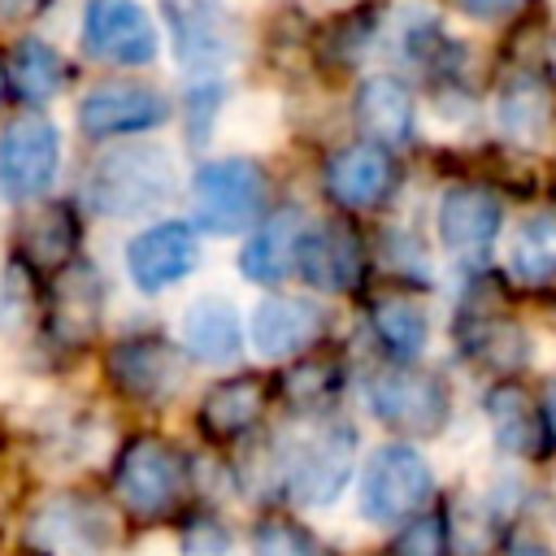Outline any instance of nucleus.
Returning a JSON list of instances; mask_svg holds the SVG:
<instances>
[{
	"label": "nucleus",
	"mask_w": 556,
	"mask_h": 556,
	"mask_svg": "<svg viewBox=\"0 0 556 556\" xmlns=\"http://www.w3.org/2000/svg\"><path fill=\"white\" fill-rule=\"evenodd\" d=\"M178 191V165L174 152L148 139L104 148L87 174V204L104 217H143L174 200Z\"/></svg>",
	"instance_id": "f257e3e1"
},
{
	"label": "nucleus",
	"mask_w": 556,
	"mask_h": 556,
	"mask_svg": "<svg viewBox=\"0 0 556 556\" xmlns=\"http://www.w3.org/2000/svg\"><path fill=\"white\" fill-rule=\"evenodd\" d=\"M195 222L213 235H243L269 208V178L252 156H217L204 161L191 178Z\"/></svg>",
	"instance_id": "f03ea898"
},
{
	"label": "nucleus",
	"mask_w": 556,
	"mask_h": 556,
	"mask_svg": "<svg viewBox=\"0 0 556 556\" xmlns=\"http://www.w3.org/2000/svg\"><path fill=\"white\" fill-rule=\"evenodd\" d=\"M434 495L430 460L408 443H382L361 478V517L374 526H391L417 517Z\"/></svg>",
	"instance_id": "7ed1b4c3"
},
{
	"label": "nucleus",
	"mask_w": 556,
	"mask_h": 556,
	"mask_svg": "<svg viewBox=\"0 0 556 556\" xmlns=\"http://www.w3.org/2000/svg\"><path fill=\"white\" fill-rule=\"evenodd\" d=\"M365 395H369V408L382 426H391L400 434H417V439L439 434L447 413H452L443 378L413 369V365H391V369L374 374Z\"/></svg>",
	"instance_id": "20e7f679"
},
{
	"label": "nucleus",
	"mask_w": 556,
	"mask_h": 556,
	"mask_svg": "<svg viewBox=\"0 0 556 556\" xmlns=\"http://www.w3.org/2000/svg\"><path fill=\"white\" fill-rule=\"evenodd\" d=\"M182 452L156 434H139L113 465V491L135 517H161L182 495Z\"/></svg>",
	"instance_id": "39448f33"
},
{
	"label": "nucleus",
	"mask_w": 556,
	"mask_h": 556,
	"mask_svg": "<svg viewBox=\"0 0 556 556\" xmlns=\"http://www.w3.org/2000/svg\"><path fill=\"white\" fill-rule=\"evenodd\" d=\"M61 169V130L43 113H22L0 130V191L9 200H39Z\"/></svg>",
	"instance_id": "423d86ee"
},
{
	"label": "nucleus",
	"mask_w": 556,
	"mask_h": 556,
	"mask_svg": "<svg viewBox=\"0 0 556 556\" xmlns=\"http://www.w3.org/2000/svg\"><path fill=\"white\" fill-rule=\"evenodd\" d=\"M352 460H356V430L348 421H321L287 456V491L308 508H326L348 486Z\"/></svg>",
	"instance_id": "0eeeda50"
},
{
	"label": "nucleus",
	"mask_w": 556,
	"mask_h": 556,
	"mask_svg": "<svg viewBox=\"0 0 556 556\" xmlns=\"http://www.w3.org/2000/svg\"><path fill=\"white\" fill-rule=\"evenodd\" d=\"M169 35H174V56L178 65L208 83L217 78L230 56H235V22L222 0H161Z\"/></svg>",
	"instance_id": "6e6552de"
},
{
	"label": "nucleus",
	"mask_w": 556,
	"mask_h": 556,
	"mask_svg": "<svg viewBox=\"0 0 556 556\" xmlns=\"http://www.w3.org/2000/svg\"><path fill=\"white\" fill-rule=\"evenodd\" d=\"M109 287L91 261H74L61 274H52L43 291V326L61 348H87L100 334Z\"/></svg>",
	"instance_id": "1a4fd4ad"
},
{
	"label": "nucleus",
	"mask_w": 556,
	"mask_h": 556,
	"mask_svg": "<svg viewBox=\"0 0 556 556\" xmlns=\"http://www.w3.org/2000/svg\"><path fill=\"white\" fill-rule=\"evenodd\" d=\"M104 374L117 395L135 404H161L182 382V356L161 334H130L104 352Z\"/></svg>",
	"instance_id": "9d476101"
},
{
	"label": "nucleus",
	"mask_w": 556,
	"mask_h": 556,
	"mask_svg": "<svg viewBox=\"0 0 556 556\" xmlns=\"http://www.w3.org/2000/svg\"><path fill=\"white\" fill-rule=\"evenodd\" d=\"M169 117V100L152 83L135 78H109L96 83L78 100V126L91 139H117V135H143Z\"/></svg>",
	"instance_id": "9b49d317"
},
{
	"label": "nucleus",
	"mask_w": 556,
	"mask_h": 556,
	"mask_svg": "<svg viewBox=\"0 0 556 556\" xmlns=\"http://www.w3.org/2000/svg\"><path fill=\"white\" fill-rule=\"evenodd\" d=\"M83 48L104 65H148L161 39L152 17L135 0H87Z\"/></svg>",
	"instance_id": "f8f14e48"
},
{
	"label": "nucleus",
	"mask_w": 556,
	"mask_h": 556,
	"mask_svg": "<svg viewBox=\"0 0 556 556\" xmlns=\"http://www.w3.org/2000/svg\"><path fill=\"white\" fill-rule=\"evenodd\" d=\"M200 261L195 230L187 222H156L126 243V274L143 295H161L182 282Z\"/></svg>",
	"instance_id": "ddd939ff"
},
{
	"label": "nucleus",
	"mask_w": 556,
	"mask_h": 556,
	"mask_svg": "<svg viewBox=\"0 0 556 556\" xmlns=\"http://www.w3.org/2000/svg\"><path fill=\"white\" fill-rule=\"evenodd\" d=\"M295 269L317 291H356L361 278H365V243L339 217L308 222L304 226V239H300Z\"/></svg>",
	"instance_id": "4468645a"
},
{
	"label": "nucleus",
	"mask_w": 556,
	"mask_h": 556,
	"mask_svg": "<svg viewBox=\"0 0 556 556\" xmlns=\"http://www.w3.org/2000/svg\"><path fill=\"white\" fill-rule=\"evenodd\" d=\"M30 547L48 552V556H96L113 526L109 513L87 500V495H52L48 504H39V513L30 517Z\"/></svg>",
	"instance_id": "2eb2a0df"
},
{
	"label": "nucleus",
	"mask_w": 556,
	"mask_h": 556,
	"mask_svg": "<svg viewBox=\"0 0 556 556\" xmlns=\"http://www.w3.org/2000/svg\"><path fill=\"white\" fill-rule=\"evenodd\" d=\"M321 182L339 208H374L395 187V161L378 143H348L326 161Z\"/></svg>",
	"instance_id": "dca6fc26"
},
{
	"label": "nucleus",
	"mask_w": 556,
	"mask_h": 556,
	"mask_svg": "<svg viewBox=\"0 0 556 556\" xmlns=\"http://www.w3.org/2000/svg\"><path fill=\"white\" fill-rule=\"evenodd\" d=\"M321 330H326V313L304 295H269L252 313V348L269 361L300 356L321 339Z\"/></svg>",
	"instance_id": "f3484780"
},
{
	"label": "nucleus",
	"mask_w": 556,
	"mask_h": 556,
	"mask_svg": "<svg viewBox=\"0 0 556 556\" xmlns=\"http://www.w3.org/2000/svg\"><path fill=\"white\" fill-rule=\"evenodd\" d=\"M500 235V200L486 187H452L439 200V239L452 256L473 261L482 256Z\"/></svg>",
	"instance_id": "a211bd4d"
},
{
	"label": "nucleus",
	"mask_w": 556,
	"mask_h": 556,
	"mask_svg": "<svg viewBox=\"0 0 556 556\" xmlns=\"http://www.w3.org/2000/svg\"><path fill=\"white\" fill-rule=\"evenodd\" d=\"M265 404H269L265 378H256V374H235V378H222L217 387L204 391L195 421H200L204 439H213V443H235V439H243V434L261 421Z\"/></svg>",
	"instance_id": "6ab92c4d"
},
{
	"label": "nucleus",
	"mask_w": 556,
	"mask_h": 556,
	"mask_svg": "<svg viewBox=\"0 0 556 556\" xmlns=\"http://www.w3.org/2000/svg\"><path fill=\"white\" fill-rule=\"evenodd\" d=\"M304 217L300 208H278L274 217H265L256 226V235L239 248V274L256 287H278L300 256V239H304Z\"/></svg>",
	"instance_id": "aec40b11"
},
{
	"label": "nucleus",
	"mask_w": 556,
	"mask_h": 556,
	"mask_svg": "<svg viewBox=\"0 0 556 556\" xmlns=\"http://www.w3.org/2000/svg\"><path fill=\"white\" fill-rule=\"evenodd\" d=\"M78 248V217L70 204H43L22 217L17 226V261L30 265L35 274H61L74 265Z\"/></svg>",
	"instance_id": "412c9836"
},
{
	"label": "nucleus",
	"mask_w": 556,
	"mask_h": 556,
	"mask_svg": "<svg viewBox=\"0 0 556 556\" xmlns=\"http://www.w3.org/2000/svg\"><path fill=\"white\" fill-rule=\"evenodd\" d=\"M413 91L391 78V74H374L361 83L356 91V122L369 135V143L378 148H400L413 139Z\"/></svg>",
	"instance_id": "4be33fe9"
},
{
	"label": "nucleus",
	"mask_w": 556,
	"mask_h": 556,
	"mask_svg": "<svg viewBox=\"0 0 556 556\" xmlns=\"http://www.w3.org/2000/svg\"><path fill=\"white\" fill-rule=\"evenodd\" d=\"M182 348L204 365H226L243 352L239 308L226 295H200L182 313Z\"/></svg>",
	"instance_id": "5701e85b"
},
{
	"label": "nucleus",
	"mask_w": 556,
	"mask_h": 556,
	"mask_svg": "<svg viewBox=\"0 0 556 556\" xmlns=\"http://www.w3.org/2000/svg\"><path fill=\"white\" fill-rule=\"evenodd\" d=\"M70 83V61L48 39H17L9 52V87L22 104H43Z\"/></svg>",
	"instance_id": "b1692460"
},
{
	"label": "nucleus",
	"mask_w": 556,
	"mask_h": 556,
	"mask_svg": "<svg viewBox=\"0 0 556 556\" xmlns=\"http://www.w3.org/2000/svg\"><path fill=\"white\" fill-rule=\"evenodd\" d=\"M486 417H491L495 443H500L504 452H513V456H534V452H539V443H543V421H539L534 400H530L521 387H513V382L495 387V391L486 395Z\"/></svg>",
	"instance_id": "393cba45"
},
{
	"label": "nucleus",
	"mask_w": 556,
	"mask_h": 556,
	"mask_svg": "<svg viewBox=\"0 0 556 556\" xmlns=\"http://www.w3.org/2000/svg\"><path fill=\"white\" fill-rule=\"evenodd\" d=\"M500 130L521 139V143H539V135H547L552 122V91L547 83H539L534 74H513L500 87Z\"/></svg>",
	"instance_id": "a878e982"
},
{
	"label": "nucleus",
	"mask_w": 556,
	"mask_h": 556,
	"mask_svg": "<svg viewBox=\"0 0 556 556\" xmlns=\"http://www.w3.org/2000/svg\"><path fill=\"white\" fill-rule=\"evenodd\" d=\"M508 265H513V274L521 282H547V278H556V208L530 213L517 226Z\"/></svg>",
	"instance_id": "bb28decb"
},
{
	"label": "nucleus",
	"mask_w": 556,
	"mask_h": 556,
	"mask_svg": "<svg viewBox=\"0 0 556 556\" xmlns=\"http://www.w3.org/2000/svg\"><path fill=\"white\" fill-rule=\"evenodd\" d=\"M369 321H374L378 343H382L395 361H413V356L426 348V313H421L413 300H400V295L378 300L374 313H369Z\"/></svg>",
	"instance_id": "cd10ccee"
},
{
	"label": "nucleus",
	"mask_w": 556,
	"mask_h": 556,
	"mask_svg": "<svg viewBox=\"0 0 556 556\" xmlns=\"http://www.w3.org/2000/svg\"><path fill=\"white\" fill-rule=\"evenodd\" d=\"M460 343L469 356H478L491 369H517L526 361V339L504 317H469L460 321Z\"/></svg>",
	"instance_id": "c85d7f7f"
},
{
	"label": "nucleus",
	"mask_w": 556,
	"mask_h": 556,
	"mask_svg": "<svg viewBox=\"0 0 556 556\" xmlns=\"http://www.w3.org/2000/svg\"><path fill=\"white\" fill-rule=\"evenodd\" d=\"M339 382H343V369L334 356H304L278 378V395L291 408H317L339 391Z\"/></svg>",
	"instance_id": "c756f323"
},
{
	"label": "nucleus",
	"mask_w": 556,
	"mask_h": 556,
	"mask_svg": "<svg viewBox=\"0 0 556 556\" xmlns=\"http://www.w3.org/2000/svg\"><path fill=\"white\" fill-rule=\"evenodd\" d=\"M35 304H39V295H35V269L13 256L9 269H4V278H0V330H9V334L22 330L30 321V313H35Z\"/></svg>",
	"instance_id": "7c9ffc66"
},
{
	"label": "nucleus",
	"mask_w": 556,
	"mask_h": 556,
	"mask_svg": "<svg viewBox=\"0 0 556 556\" xmlns=\"http://www.w3.org/2000/svg\"><path fill=\"white\" fill-rule=\"evenodd\" d=\"M252 556H321V547L304 526L287 517H265L252 530Z\"/></svg>",
	"instance_id": "2f4dec72"
},
{
	"label": "nucleus",
	"mask_w": 556,
	"mask_h": 556,
	"mask_svg": "<svg viewBox=\"0 0 556 556\" xmlns=\"http://www.w3.org/2000/svg\"><path fill=\"white\" fill-rule=\"evenodd\" d=\"M395 556H447V526L443 517H413L400 539L391 543Z\"/></svg>",
	"instance_id": "473e14b6"
},
{
	"label": "nucleus",
	"mask_w": 556,
	"mask_h": 556,
	"mask_svg": "<svg viewBox=\"0 0 556 556\" xmlns=\"http://www.w3.org/2000/svg\"><path fill=\"white\" fill-rule=\"evenodd\" d=\"M178 556H235V539L217 517H195L182 530V547Z\"/></svg>",
	"instance_id": "72a5a7b5"
},
{
	"label": "nucleus",
	"mask_w": 556,
	"mask_h": 556,
	"mask_svg": "<svg viewBox=\"0 0 556 556\" xmlns=\"http://www.w3.org/2000/svg\"><path fill=\"white\" fill-rule=\"evenodd\" d=\"M530 0H456L460 13L478 17V22H504V17H517Z\"/></svg>",
	"instance_id": "f704fd0d"
},
{
	"label": "nucleus",
	"mask_w": 556,
	"mask_h": 556,
	"mask_svg": "<svg viewBox=\"0 0 556 556\" xmlns=\"http://www.w3.org/2000/svg\"><path fill=\"white\" fill-rule=\"evenodd\" d=\"M35 9H43V0H0V17H4V22H22V17H30Z\"/></svg>",
	"instance_id": "c9c22d12"
},
{
	"label": "nucleus",
	"mask_w": 556,
	"mask_h": 556,
	"mask_svg": "<svg viewBox=\"0 0 556 556\" xmlns=\"http://www.w3.org/2000/svg\"><path fill=\"white\" fill-rule=\"evenodd\" d=\"M543 426H547V434L556 443V382H547V391H543Z\"/></svg>",
	"instance_id": "e433bc0d"
},
{
	"label": "nucleus",
	"mask_w": 556,
	"mask_h": 556,
	"mask_svg": "<svg viewBox=\"0 0 556 556\" xmlns=\"http://www.w3.org/2000/svg\"><path fill=\"white\" fill-rule=\"evenodd\" d=\"M508 556H552L543 543H513V552Z\"/></svg>",
	"instance_id": "4c0bfd02"
},
{
	"label": "nucleus",
	"mask_w": 556,
	"mask_h": 556,
	"mask_svg": "<svg viewBox=\"0 0 556 556\" xmlns=\"http://www.w3.org/2000/svg\"><path fill=\"white\" fill-rule=\"evenodd\" d=\"M4 87H9V61H0V96H4Z\"/></svg>",
	"instance_id": "58836bf2"
}]
</instances>
